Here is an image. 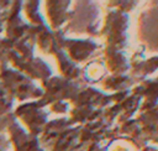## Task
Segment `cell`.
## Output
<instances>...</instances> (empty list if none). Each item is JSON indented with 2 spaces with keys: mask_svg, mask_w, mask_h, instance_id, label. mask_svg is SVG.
<instances>
[{
  "mask_svg": "<svg viewBox=\"0 0 158 151\" xmlns=\"http://www.w3.org/2000/svg\"><path fill=\"white\" fill-rule=\"evenodd\" d=\"M80 125H74L69 118H59L47 121L38 136L44 151H85L79 139Z\"/></svg>",
  "mask_w": 158,
  "mask_h": 151,
  "instance_id": "6da1fadb",
  "label": "cell"
},
{
  "mask_svg": "<svg viewBox=\"0 0 158 151\" xmlns=\"http://www.w3.org/2000/svg\"><path fill=\"white\" fill-rule=\"evenodd\" d=\"M99 24V9L94 2L77 1L68 12L65 26L62 27L64 35H95Z\"/></svg>",
  "mask_w": 158,
  "mask_h": 151,
  "instance_id": "7a4b0ae2",
  "label": "cell"
},
{
  "mask_svg": "<svg viewBox=\"0 0 158 151\" xmlns=\"http://www.w3.org/2000/svg\"><path fill=\"white\" fill-rule=\"evenodd\" d=\"M0 82L12 99L20 101L27 99H41L43 95V89L36 85L31 78L14 68H9L7 66H0Z\"/></svg>",
  "mask_w": 158,
  "mask_h": 151,
  "instance_id": "3957f363",
  "label": "cell"
},
{
  "mask_svg": "<svg viewBox=\"0 0 158 151\" xmlns=\"http://www.w3.org/2000/svg\"><path fill=\"white\" fill-rule=\"evenodd\" d=\"M100 92L93 88H83L78 95L69 103L73 108L69 110V120L74 125H84L86 123L94 121L102 105V99Z\"/></svg>",
  "mask_w": 158,
  "mask_h": 151,
  "instance_id": "277c9868",
  "label": "cell"
},
{
  "mask_svg": "<svg viewBox=\"0 0 158 151\" xmlns=\"http://www.w3.org/2000/svg\"><path fill=\"white\" fill-rule=\"evenodd\" d=\"M0 134H6L15 151H44L37 136L26 131L17 121L14 113L0 116Z\"/></svg>",
  "mask_w": 158,
  "mask_h": 151,
  "instance_id": "5b68a950",
  "label": "cell"
},
{
  "mask_svg": "<svg viewBox=\"0 0 158 151\" xmlns=\"http://www.w3.org/2000/svg\"><path fill=\"white\" fill-rule=\"evenodd\" d=\"M43 95L41 99H38V104L41 106H47L49 104H53L56 101H65L69 100V103L78 95V93L84 88L77 82L69 80L62 76H52L49 79L42 83Z\"/></svg>",
  "mask_w": 158,
  "mask_h": 151,
  "instance_id": "8992f818",
  "label": "cell"
},
{
  "mask_svg": "<svg viewBox=\"0 0 158 151\" xmlns=\"http://www.w3.org/2000/svg\"><path fill=\"white\" fill-rule=\"evenodd\" d=\"M14 115L16 116L17 121L22 123V125L28 130L31 135L37 137L43 131L48 119V111H46L37 100L20 104L15 109Z\"/></svg>",
  "mask_w": 158,
  "mask_h": 151,
  "instance_id": "52a82bcc",
  "label": "cell"
},
{
  "mask_svg": "<svg viewBox=\"0 0 158 151\" xmlns=\"http://www.w3.org/2000/svg\"><path fill=\"white\" fill-rule=\"evenodd\" d=\"M14 69L23 73L31 79L41 80L42 83L46 82L52 77L51 67L40 57H31V58H16L11 62Z\"/></svg>",
  "mask_w": 158,
  "mask_h": 151,
  "instance_id": "ba28073f",
  "label": "cell"
},
{
  "mask_svg": "<svg viewBox=\"0 0 158 151\" xmlns=\"http://www.w3.org/2000/svg\"><path fill=\"white\" fill-rule=\"evenodd\" d=\"M98 50V45L91 40H80V38H67L63 43V51L68 54V57L77 63H84L88 61L91 54Z\"/></svg>",
  "mask_w": 158,
  "mask_h": 151,
  "instance_id": "9c48e42d",
  "label": "cell"
},
{
  "mask_svg": "<svg viewBox=\"0 0 158 151\" xmlns=\"http://www.w3.org/2000/svg\"><path fill=\"white\" fill-rule=\"evenodd\" d=\"M70 1H47L46 12L49 24V28L53 31L62 30V26L68 20V12L70 9Z\"/></svg>",
  "mask_w": 158,
  "mask_h": 151,
  "instance_id": "30bf717a",
  "label": "cell"
},
{
  "mask_svg": "<svg viewBox=\"0 0 158 151\" xmlns=\"http://www.w3.org/2000/svg\"><path fill=\"white\" fill-rule=\"evenodd\" d=\"M104 76V67L100 59H95L91 62H88L83 68H81V82L83 84L88 83H95L99 82Z\"/></svg>",
  "mask_w": 158,
  "mask_h": 151,
  "instance_id": "8fae6325",
  "label": "cell"
},
{
  "mask_svg": "<svg viewBox=\"0 0 158 151\" xmlns=\"http://www.w3.org/2000/svg\"><path fill=\"white\" fill-rule=\"evenodd\" d=\"M25 5L22 6L25 16L28 19L30 24L36 26V27H42L47 26L46 21L43 20L42 15L40 14V1H26L23 2Z\"/></svg>",
  "mask_w": 158,
  "mask_h": 151,
  "instance_id": "7c38bea8",
  "label": "cell"
},
{
  "mask_svg": "<svg viewBox=\"0 0 158 151\" xmlns=\"http://www.w3.org/2000/svg\"><path fill=\"white\" fill-rule=\"evenodd\" d=\"M12 104H14L12 97L6 92V89L0 82V116L11 113Z\"/></svg>",
  "mask_w": 158,
  "mask_h": 151,
  "instance_id": "4fadbf2b",
  "label": "cell"
},
{
  "mask_svg": "<svg viewBox=\"0 0 158 151\" xmlns=\"http://www.w3.org/2000/svg\"><path fill=\"white\" fill-rule=\"evenodd\" d=\"M12 1H0V33L4 31L6 20H7V14L9 9L11 6Z\"/></svg>",
  "mask_w": 158,
  "mask_h": 151,
  "instance_id": "5bb4252c",
  "label": "cell"
},
{
  "mask_svg": "<svg viewBox=\"0 0 158 151\" xmlns=\"http://www.w3.org/2000/svg\"><path fill=\"white\" fill-rule=\"evenodd\" d=\"M70 106L68 101H56L49 105V111L54 114H65L69 113Z\"/></svg>",
  "mask_w": 158,
  "mask_h": 151,
  "instance_id": "9a60e30c",
  "label": "cell"
},
{
  "mask_svg": "<svg viewBox=\"0 0 158 151\" xmlns=\"http://www.w3.org/2000/svg\"><path fill=\"white\" fill-rule=\"evenodd\" d=\"M11 144L6 134H0V151H10L11 150Z\"/></svg>",
  "mask_w": 158,
  "mask_h": 151,
  "instance_id": "2e32d148",
  "label": "cell"
}]
</instances>
